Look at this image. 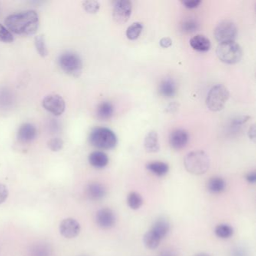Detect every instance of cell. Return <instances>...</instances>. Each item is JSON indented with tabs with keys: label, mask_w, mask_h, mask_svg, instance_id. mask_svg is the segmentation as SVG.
Listing matches in <instances>:
<instances>
[{
	"label": "cell",
	"mask_w": 256,
	"mask_h": 256,
	"mask_svg": "<svg viewBox=\"0 0 256 256\" xmlns=\"http://www.w3.org/2000/svg\"><path fill=\"white\" fill-rule=\"evenodd\" d=\"M5 24L11 33L17 35L31 36L35 34L39 27V17L34 10H27L8 16Z\"/></svg>",
	"instance_id": "6da1fadb"
},
{
	"label": "cell",
	"mask_w": 256,
	"mask_h": 256,
	"mask_svg": "<svg viewBox=\"0 0 256 256\" xmlns=\"http://www.w3.org/2000/svg\"><path fill=\"white\" fill-rule=\"evenodd\" d=\"M184 165L187 172L192 175H204L209 169V156L202 150L192 151L185 156Z\"/></svg>",
	"instance_id": "7a4b0ae2"
},
{
	"label": "cell",
	"mask_w": 256,
	"mask_h": 256,
	"mask_svg": "<svg viewBox=\"0 0 256 256\" xmlns=\"http://www.w3.org/2000/svg\"><path fill=\"white\" fill-rule=\"evenodd\" d=\"M89 141L95 147L102 149H111L117 145V138L114 132L106 127L93 129L90 132Z\"/></svg>",
	"instance_id": "3957f363"
},
{
	"label": "cell",
	"mask_w": 256,
	"mask_h": 256,
	"mask_svg": "<svg viewBox=\"0 0 256 256\" xmlns=\"http://www.w3.org/2000/svg\"><path fill=\"white\" fill-rule=\"evenodd\" d=\"M228 98L229 92L224 85H215L211 89L207 96V107L211 111H219L225 107Z\"/></svg>",
	"instance_id": "277c9868"
},
{
	"label": "cell",
	"mask_w": 256,
	"mask_h": 256,
	"mask_svg": "<svg viewBox=\"0 0 256 256\" xmlns=\"http://www.w3.org/2000/svg\"><path fill=\"white\" fill-rule=\"evenodd\" d=\"M217 55L221 62L226 64H235L242 58L241 46L235 41L221 43L217 49Z\"/></svg>",
	"instance_id": "5b68a950"
},
{
	"label": "cell",
	"mask_w": 256,
	"mask_h": 256,
	"mask_svg": "<svg viewBox=\"0 0 256 256\" xmlns=\"http://www.w3.org/2000/svg\"><path fill=\"white\" fill-rule=\"evenodd\" d=\"M58 63L62 70L66 74L73 77H78L81 74L83 63L80 57L75 53L70 51L63 53L59 57Z\"/></svg>",
	"instance_id": "8992f818"
},
{
	"label": "cell",
	"mask_w": 256,
	"mask_h": 256,
	"mask_svg": "<svg viewBox=\"0 0 256 256\" xmlns=\"http://www.w3.org/2000/svg\"><path fill=\"white\" fill-rule=\"evenodd\" d=\"M237 34V29L235 24L229 20L221 21L214 30V37L219 44L234 41Z\"/></svg>",
	"instance_id": "52a82bcc"
},
{
	"label": "cell",
	"mask_w": 256,
	"mask_h": 256,
	"mask_svg": "<svg viewBox=\"0 0 256 256\" xmlns=\"http://www.w3.org/2000/svg\"><path fill=\"white\" fill-rule=\"evenodd\" d=\"M42 106L46 110L57 116L63 114L66 110V102L60 95L53 94L46 96L43 99Z\"/></svg>",
	"instance_id": "ba28073f"
},
{
	"label": "cell",
	"mask_w": 256,
	"mask_h": 256,
	"mask_svg": "<svg viewBox=\"0 0 256 256\" xmlns=\"http://www.w3.org/2000/svg\"><path fill=\"white\" fill-rule=\"evenodd\" d=\"M132 11V3L129 0H119L113 5V18L117 24L126 23L130 18Z\"/></svg>",
	"instance_id": "9c48e42d"
},
{
	"label": "cell",
	"mask_w": 256,
	"mask_h": 256,
	"mask_svg": "<svg viewBox=\"0 0 256 256\" xmlns=\"http://www.w3.org/2000/svg\"><path fill=\"white\" fill-rule=\"evenodd\" d=\"M116 214L110 208H105L99 210L96 214V222L99 228L109 229L116 224Z\"/></svg>",
	"instance_id": "30bf717a"
},
{
	"label": "cell",
	"mask_w": 256,
	"mask_h": 256,
	"mask_svg": "<svg viewBox=\"0 0 256 256\" xmlns=\"http://www.w3.org/2000/svg\"><path fill=\"white\" fill-rule=\"evenodd\" d=\"M60 232L62 236L68 239L74 238L80 232V225L77 220L73 218L63 219L60 224Z\"/></svg>",
	"instance_id": "8fae6325"
},
{
	"label": "cell",
	"mask_w": 256,
	"mask_h": 256,
	"mask_svg": "<svg viewBox=\"0 0 256 256\" xmlns=\"http://www.w3.org/2000/svg\"><path fill=\"white\" fill-rule=\"evenodd\" d=\"M189 134L183 129H175L169 135L170 146L173 149L180 150L186 146L189 142Z\"/></svg>",
	"instance_id": "7c38bea8"
},
{
	"label": "cell",
	"mask_w": 256,
	"mask_h": 256,
	"mask_svg": "<svg viewBox=\"0 0 256 256\" xmlns=\"http://www.w3.org/2000/svg\"><path fill=\"white\" fill-rule=\"evenodd\" d=\"M85 192L87 198L91 201H100L106 197L107 194L106 187L99 183H91L86 187Z\"/></svg>",
	"instance_id": "4fadbf2b"
},
{
	"label": "cell",
	"mask_w": 256,
	"mask_h": 256,
	"mask_svg": "<svg viewBox=\"0 0 256 256\" xmlns=\"http://www.w3.org/2000/svg\"><path fill=\"white\" fill-rule=\"evenodd\" d=\"M37 129L31 123H24L20 126L18 131V139L22 143H30L36 139Z\"/></svg>",
	"instance_id": "5bb4252c"
},
{
	"label": "cell",
	"mask_w": 256,
	"mask_h": 256,
	"mask_svg": "<svg viewBox=\"0 0 256 256\" xmlns=\"http://www.w3.org/2000/svg\"><path fill=\"white\" fill-rule=\"evenodd\" d=\"M159 93L165 98H172L176 95L177 85L173 79L166 77L159 85Z\"/></svg>",
	"instance_id": "9a60e30c"
},
{
	"label": "cell",
	"mask_w": 256,
	"mask_h": 256,
	"mask_svg": "<svg viewBox=\"0 0 256 256\" xmlns=\"http://www.w3.org/2000/svg\"><path fill=\"white\" fill-rule=\"evenodd\" d=\"M150 231L154 233L161 240L165 238L170 231V222L165 217H160L154 221Z\"/></svg>",
	"instance_id": "2e32d148"
},
{
	"label": "cell",
	"mask_w": 256,
	"mask_h": 256,
	"mask_svg": "<svg viewBox=\"0 0 256 256\" xmlns=\"http://www.w3.org/2000/svg\"><path fill=\"white\" fill-rule=\"evenodd\" d=\"M29 256H52V247L47 243L33 244L29 250Z\"/></svg>",
	"instance_id": "e0dca14e"
},
{
	"label": "cell",
	"mask_w": 256,
	"mask_h": 256,
	"mask_svg": "<svg viewBox=\"0 0 256 256\" xmlns=\"http://www.w3.org/2000/svg\"><path fill=\"white\" fill-rule=\"evenodd\" d=\"M189 44L194 50L200 52H207L211 47L209 38L202 35H197L191 38Z\"/></svg>",
	"instance_id": "ac0fdd59"
},
{
	"label": "cell",
	"mask_w": 256,
	"mask_h": 256,
	"mask_svg": "<svg viewBox=\"0 0 256 256\" xmlns=\"http://www.w3.org/2000/svg\"><path fill=\"white\" fill-rule=\"evenodd\" d=\"M89 162L96 168H103L109 164V156L102 151H95L90 153L88 158Z\"/></svg>",
	"instance_id": "d6986e66"
},
{
	"label": "cell",
	"mask_w": 256,
	"mask_h": 256,
	"mask_svg": "<svg viewBox=\"0 0 256 256\" xmlns=\"http://www.w3.org/2000/svg\"><path fill=\"white\" fill-rule=\"evenodd\" d=\"M145 148L148 152H159L160 149L159 137L155 131H150L146 134L145 139Z\"/></svg>",
	"instance_id": "ffe728a7"
},
{
	"label": "cell",
	"mask_w": 256,
	"mask_h": 256,
	"mask_svg": "<svg viewBox=\"0 0 256 256\" xmlns=\"http://www.w3.org/2000/svg\"><path fill=\"white\" fill-rule=\"evenodd\" d=\"M114 109L110 102H101L96 109V116L100 120H108L113 116Z\"/></svg>",
	"instance_id": "44dd1931"
},
{
	"label": "cell",
	"mask_w": 256,
	"mask_h": 256,
	"mask_svg": "<svg viewBox=\"0 0 256 256\" xmlns=\"http://www.w3.org/2000/svg\"><path fill=\"white\" fill-rule=\"evenodd\" d=\"M146 169L151 173L158 177H163L168 174L169 166L163 162H152L146 165Z\"/></svg>",
	"instance_id": "7402d4cb"
},
{
	"label": "cell",
	"mask_w": 256,
	"mask_h": 256,
	"mask_svg": "<svg viewBox=\"0 0 256 256\" xmlns=\"http://www.w3.org/2000/svg\"><path fill=\"white\" fill-rule=\"evenodd\" d=\"M225 181L220 177H214L208 181L207 188L211 193L219 194L225 189Z\"/></svg>",
	"instance_id": "603a6c76"
},
{
	"label": "cell",
	"mask_w": 256,
	"mask_h": 256,
	"mask_svg": "<svg viewBox=\"0 0 256 256\" xmlns=\"http://www.w3.org/2000/svg\"><path fill=\"white\" fill-rule=\"evenodd\" d=\"M161 241L162 240L150 230L148 231L144 236V244L149 250H155V249L157 248Z\"/></svg>",
	"instance_id": "cb8c5ba5"
},
{
	"label": "cell",
	"mask_w": 256,
	"mask_h": 256,
	"mask_svg": "<svg viewBox=\"0 0 256 256\" xmlns=\"http://www.w3.org/2000/svg\"><path fill=\"white\" fill-rule=\"evenodd\" d=\"M14 103V96L12 93L7 88L0 90V108L7 109L11 107Z\"/></svg>",
	"instance_id": "d4e9b609"
},
{
	"label": "cell",
	"mask_w": 256,
	"mask_h": 256,
	"mask_svg": "<svg viewBox=\"0 0 256 256\" xmlns=\"http://www.w3.org/2000/svg\"><path fill=\"white\" fill-rule=\"evenodd\" d=\"M216 235L221 239H228L234 234V228L228 224H219L214 230Z\"/></svg>",
	"instance_id": "484cf974"
},
{
	"label": "cell",
	"mask_w": 256,
	"mask_h": 256,
	"mask_svg": "<svg viewBox=\"0 0 256 256\" xmlns=\"http://www.w3.org/2000/svg\"><path fill=\"white\" fill-rule=\"evenodd\" d=\"M143 198L137 192H131L127 196L128 206L132 210H139L143 204Z\"/></svg>",
	"instance_id": "4316f807"
},
{
	"label": "cell",
	"mask_w": 256,
	"mask_h": 256,
	"mask_svg": "<svg viewBox=\"0 0 256 256\" xmlns=\"http://www.w3.org/2000/svg\"><path fill=\"white\" fill-rule=\"evenodd\" d=\"M143 28V24L142 23H134L128 27L126 30V37L129 40L137 39L140 37Z\"/></svg>",
	"instance_id": "83f0119b"
},
{
	"label": "cell",
	"mask_w": 256,
	"mask_h": 256,
	"mask_svg": "<svg viewBox=\"0 0 256 256\" xmlns=\"http://www.w3.org/2000/svg\"><path fill=\"white\" fill-rule=\"evenodd\" d=\"M35 45L37 51L41 57H47L48 54L47 46H46L45 38L43 35H38L35 38Z\"/></svg>",
	"instance_id": "f1b7e54d"
},
{
	"label": "cell",
	"mask_w": 256,
	"mask_h": 256,
	"mask_svg": "<svg viewBox=\"0 0 256 256\" xmlns=\"http://www.w3.org/2000/svg\"><path fill=\"white\" fill-rule=\"evenodd\" d=\"M199 29L198 21L192 18L185 20L181 24V30L185 33H193Z\"/></svg>",
	"instance_id": "f546056e"
},
{
	"label": "cell",
	"mask_w": 256,
	"mask_h": 256,
	"mask_svg": "<svg viewBox=\"0 0 256 256\" xmlns=\"http://www.w3.org/2000/svg\"><path fill=\"white\" fill-rule=\"evenodd\" d=\"M249 119H250V116H236L231 120V123H230V127L232 130L239 131L244 124L247 123Z\"/></svg>",
	"instance_id": "4dcf8cb0"
},
{
	"label": "cell",
	"mask_w": 256,
	"mask_h": 256,
	"mask_svg": "<svg viewBox=\"0 0 256 256\" xmlns=\"http://www.w3.org/2000/svg\"><path fill=\"white\" fill-rule=\"evenodd\" d=\"M229 256H250V250L242 244H237L231 248Z\"/></svg>",
	"instance_id": "1f68e13d"
},
{
	"label": "cell",
	"mask_w": 256,
	"mask_h": 256,
	"mask_svg": "<svg viewBox=\"0 0 256 256\" xmlns=\"http://www.w3.org/2000/svg\"><path fill=\"white\" fill-rule=\"evenodd\" d=\"M82 5H83V8H84L85 11L90 14H96L100 8L99 2L98 1H94V0L84 1L82 2Z\"/></svg>",
	"instance_id": "d6a6232c"
},
{
	"label": "cell",
	"mask_w": 256,
	"mask_h": 256,
	"mask_svg": "<svg viewBox=\"0 0 256 256\" xmlns=\"http://www.w3.org/2000/svg\"><path fill=\"white\" fill-rule=\"evenodd\" d=\"M14 41V37L12 33L8 30V28L0 24V41L4 43H11Z\"/></svg>",
	"instance_id": "836d02e7"
},
{
	"label": "cell",
	"mask_w": 256,
	"mask_h": 256,
	"mask_svg": "<svg viewBox=\"0 0 256 256\" xmlns=\"http://www.w3.org/2000/svg\"><path fill=\"white\" fill-rule=\"evenodd\" d=\"M47 145H48V147L50 148V150L58 152L63 149L64 142L60 138H55V139H50Z\"/></svg>",
	"instance_id": "e575fe53"
},
{
	"label": "cell",
	"mask_w": 256,
	"mask_h": 256,
	"mask_svg": "<svg viewBox=\"0 0 256 256\" xmlns=\"http://www.w3.org/2000/svg\"><path fill=\"white\" fill-rule=\"evenodd\" d=\"M181 2L185 8L192 9L199 6L201 2L200 0H186V1H182Z\"/></svg>",
	"instance_id": "d590c367"
},
{
	"label": "cell",
	"mask_w": 256,
	"mask_h": 256,
	"mask_svg": "<svg viewBox=\"0 0 256 256\" xmlns=\"http://www.w3.org/2000/svg\"><path fill=\"white\" fill-rule=\"evenodd\" d=\"M8 190L4 184L0 183V204L5 202L8 198Z\"/></svg>",
	"instance_id": "8d00e7d4"
},
{
	"label": "cell",
	"mask_w": 256,
	"mask_h": 256,
	"mask_svg": "<svg viewBox=\"0 0 256 256\" xmlns=\"http://www.w3.org/2000/svg\"><path fill=\"white\" fill-rule=\"evenodd\" d=\"M158 256H178V253L174 249L165 248L159 252Z\"/></svg>",
	"instance_id": "74e56055"
},
{
	"label": "cell",
	"mask_w": 256,
	"mask_h": 256,
	"mask_svg": "<svg viewBox=\"0 0 256 256\" xmlns=\"http://www.w3.org/2000/svg\"><path fill=\"white\" fill-rule=\"evenodd\" d=\"M159 44H160L161 47H163V48H168V47L172 46V39L168 38V37H165V38H162V39L160 40Z\"/></svg>",
	"instance_id": "f35d334b"
},
{
	"label": "cell",
	"mask_w": 256,
	"mask_h": 256,
	"mask_svg": "<svg viewBox=\"0 0 256 256\" xmlns=\"http://www.w3.org/2000/svg\"><path fill=\"white\" fill-rule=\"evenodd\" d=\"M246 180L249 183L255 184L256 182V172H250L247 174L246 176Z\"/></svg>",
	"instance_id": "ab89813d"
},
{
	"label": "cell",
	"mask_w": 256,
	"mask_h": 256,
	"mask_svg": "<svg viewBox=\"0 0 256 256\" xmlns=\"http://www.w3.org/2000/svg\"><path fill=\"white\" fill-rule=\"evenodd\" d=\"M249 137L251 140H253V142H255V139H256V129H255V126H252V127L250 128V131H249Z\"/></svg>",
	"instance_id": "60d3db41"
},
{
	"label": "cell",
	"mask_w": 256,
	"mask_h": 256,
	"mask_svg": "<svg viewBox=\"0 0 256 256\" xmlns=\"http://www.w3.org/2000/svg\"><path fill=\"white\" fill-rule=\"evenodd\" d=\"M195 256H211L209 254L206 253H198V254L195 255Z\"/></svg>",
	"instance_id": "b9f144b4"
}]
</instances>
